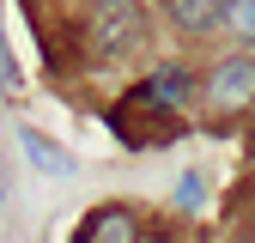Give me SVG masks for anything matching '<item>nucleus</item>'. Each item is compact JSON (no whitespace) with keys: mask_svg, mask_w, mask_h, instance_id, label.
I'll return each instance as SVG.
<instances>
[{"mask_svg":"<svg viewBox=\"0 0 255 243\" xmlns=\"http://www.w3.org/2000/svg\"><path fill=\"white\" fill-rule=\"evenodd\" d=\"M146 43V12L134 0H98L91 6V55L98 61H122Z\"/></svg>","mask_w":255,"mask_h":243,"instance_id":"obj_1","label":"nucleus"},{"mask_svg":"<svg viewBox=\"0 0 255 243\" xmlns=\"http://www.w3.org/2000/svg\"><path fill=\"white\" fill-rule=\"evenodd\" d=\"M207 104H213V110H243V104H255V61H249V55H231V61L213 67Z\"/></svg>","mask_w":255,"mask_h":243,"instance_id":"obj_2","label":"nucleus"},{"mask_svg":"<svg viewBox=\"0 0 255 243\" xmlns=\"http://www.w3.org/2000/svg\"><path fill=\"white\" fill-rule=\"evenodd\" d=\"M188 91H195V79H188L182 67H158V73H146V85L134 91V104H152V110H182V104H188Z\"/></svg>","mask_w":255,"mask_h":243,"instance_id":"obj_3","label":"nucleus"},{"mask_svg":"<svg viewBox=\"0 0 255 243\" xmlns=\"http://www.w3.org/2000/svg\"><path fill=\"white\" fill-rule=\"evenodd\" d=\"M134 237H140V225H134L128 207H98L79 231V243H134Z\"/></svg>","mask_w":255,"mask_h":243,"instance_id":"obj_4","label":"nucleus"},{"mask_svg":"<svg viewBox=\"0 0 255 243\" xmlns=\"http://www.w3.org/2000/svg\"><path fill=\"white\" fill-rule=\"evenodd\" d=\"M18 146H24V158L37 164L43 176H73V152H61V146H55V140H43L37 128H24V134H18Z\"/></svg>","mask_w":255,"mask_h":243,"instance_id":"obj_5","label":"nucleus"},{"mask_svg":"<svg viewBox=\"0 0 255 243\" xmlns=\"http://www.w3.org/2000/svg\"><path fill=\"white\" fill-rule=\"evenodd\" d=\"M164 12H170V24H182V30H207V24H219L225 0H164Z\"/></svg>","mask_w":255,"mask_h":243,"instance_id":"obj_6","label":"nucleus"},{"mask_svg":"<svg viewBox=\"0 0 255 243\" xmlns=\"http://www.w3.org/2000/svg\"><path fill=\"white\" fill-rule=\"evenodd\" d=\"M225 24L237 30V37L255 43V0H225Z\"/></svg>","mask_w":255,"mask_h":243,"instance_id":"obj_7","label":"nucleus"},{"mask_svg":"<svg viewBox=\"0 0 255 243\" xmlns=\"http://www.w3.org/2000/svg\"><path fill=\"white\" fill-rule=\"evenodd\" d=\"M18 85V67H12V49H6V37H0V91H12Z\"/></svg>","mask_w":255,"mask_h":243,"instance_id":"obj_8","label":"nucleus"},{"mask_svg":"<svg viewBox=\"0 0 255 243\" xmlns=\"http://www.w3.org/2000/svg\"><path fill=\"white\" fill-rule=\"evenodd\" d=\"M0 213H6V170H0Z\"/></svg>","mask_w":255,"mask_h":243,"instance_id":"obj_9","label":"nucleus"}]
</instances>
